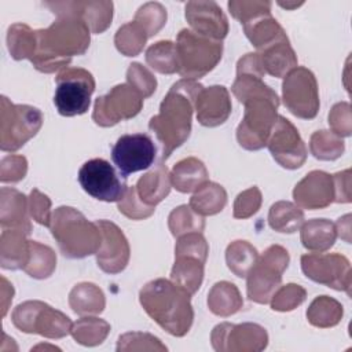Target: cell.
Listing matches in <instances>:
<instances>
[{
    "label": "cell",
    "mask_w": 352,
    "mask_h": 352,
    "mask_svg": "<svg viewBox=\"0 0 352 352\" xmlns=\"http://www.w3.org/2000/svg\"><path fill=\"white\" fill-rule=\"evenodd\" d=\"M231 91L245 104V116L236 128L238 143L246 150L263 148L278 120L276 92L252 73H236Z\"/></svg>",
    "instance_id": "obj_1"
},
{
    "label": "cell",
    "mask_w": 352,
    "mask_h": 352,
    "mask_svg": "<svg viewBox=\"0 0 352 352\" xmlns=\"http://www.w3.org/2000/svg\"><path fill=\"white\" fill-rule=\"evenodd\" d=\"M202 88L195 80L183 78L175 82L161 102L160 113L151 117L148 128L161 144V161L188 139L195 100Z\"/></svg>",
    "instance_id": "obj_2"
},
{
    "label": "cell",
    "mask_w": 352,
    "mask_h": 352,
    "mask_svg": "<svg viewBox=\"0 0 352 352\" xmlns=\"http://www.w3.org/2000/svg\"><path fill=\"white\" fill-rule=\"evenodd\" d=\"M89 32L80 16H59L47 29L36 30L37 48L30 62L43 73L66 69L72 56L82 55L89 47Z\"/></svg>",
    "instance_id": "obj_3"
},
{
    "label": "cell",
    "mask_w": 352,
    "mask_h": 352,
    "mask_svg": "<svg viewBox=\"0 0 352 352\" xmlns=\"http://www.w3.org/2000/svg\"><path fill=\"white\" fill-rule=\"evenodd\" d=\"M139 300L148 316L169 334L183 337L188 333L194 319L190 294L175 282L154 279L143 286Z\"/></svg>",
    "instance_id": "obj_4"
},
{
    "label": "cell",
    "mask_w": 352,
    "mask_h": 352,
    "mask_svg": "<svg viewBox=\"0 0 352 352\" xmlns=\"http://www.w3.org/2000/svg\"><path fill=\"white\" fill-rule=\"evenodd\" d=\"M50 228L62 254L69 258L98 253L102 245V232L96 221H88L82 213L70 206L55 209Z\"/></svg>",
    "instance_id": "obj_5"
},
{
    "label": "cell",
    "mask_w": 352,
    "mask_h": 352,
    "mask_svg": "<svg viewBox=\"0 0 352 352\" xmlns=\"http://www.w3.org/2000/svg\"><path fill=\"white\" fill-rule=\"evenodd\" d=\"M177 73L187 80H197L214 69L223 54L221 41H214L182 29L175 43Z\"/></svg>",
    "instance_id": "obj_6"
},
{
    "label": "cell",
    "mask_w": 352,
    "mask_h": 352,
    "mask_svg": "<svg viewBox=\"0 0 352 352\" xmlns=\"http://www.w3.org/2000/svg\"><path fill=\"white\" fill-rule=\"evenodd\" d=\"M289 253L279 245L270 246L257 257L248 272V297L258 304H268L280 287L282 274L287 268Z\"/></svg>",
    "instance_id": "obj_7"
},
{
    "label": "cell",
    "mask_w": 352,
    "mask_h": 352,
    "mask_svg": "<svg viewBox=\"0 0 352 352\" xmlns=\"http://www.w3.org/2000/svg\"><path fill=\"white\" fill-rule=\"evenodd\" d=\"M43 124V114L29 104H14L1 96L0 116V148L16 151L33 138Z\"/></svg>",
    "instance_id": "obj_8"
},
{
    "label": "cell",
    "mask_w": 352,
    "mask_h": 352,
    "mask_svg": "<svg viewBox=\"0 0 352 352\" xmlns=\"http://www.w3.org/2000/svg\"><path fill=\"white\" fill-rule=\"evenodd\" d=\"M54 104L63 117L84 114L91 104L95 91L94 76L81 67H66L55 78Z\"/></svg>",
    "instance_id": "obj_9"
},
{
    "label": "cell",
    "mask_w": 352,
    "mask_h": 352,
    "mask_svg": "<svg viewBox=\"0 0 352 352\" xmlns=\"http://www.w3.org/2000/svg\"><path fill=\"white\" fill-rule=\"evenodd\" d=\"M16 329L29 334H40L47 338H62L70 334L72 320L60 311L41 301H25L11 315Z\"/></svg>",
    "instance_id": "obj_10"
},
{
    "label": "cell",
    "mask_w": 352,
    "mask_h": 352,
    "mask_svg": "<svg viewBox=\"0 0 352 352\" xmlns=\"http://www.w3.org/2000/svg\"><path fill=\"white\" fill-rule=\"evenodd\" d=\"M77 179L88 195L104 202H120L128 190L125 179L121 180L110 162L103 158L84 162Z\"/></svg>",
    "instance_id": "obj_11"
},
{
    "label": "cell",
    "mask_w": 352,
    "mask_h": 352,
    "mask_svg": "<svg viewBox=\"0 0 352 352\" xmlns=\"http://www.w3.org/2000/svg\"><path fill=\"white\" fill-rule=\"evenodd\" d=\"M283 103L298 118L311 120L319 110L318 84L307 67H294L285 76L282 85Z\"/></svg>",
    "instance_id": "obj_12"
},
{
    "label": "cell",
    "mask_w": 352,
    "mask_h": 352,
    "mask_svg": "<svg viewBox=\"0 0 352 352\" xmlns=\"http://www.w3.org/2000/svg\"><path fill=\"white\" fill-rule=\"evenodd\" d=\"M143 106V96L128 82L116 85L95 100L92 120L100 126H113L135 117Z\"/></svg>",
    "instance_id": "obj_13"
},
{
    "label": "cell",
    "mask_w": 352,
    "mask_h": 352,
    "mask_svg": "<svg viewBox=\"0 0 352 352\" xmlns=\"http://www.w3.org/2000/svg\"><path fill=\"white\" fill-rule=\"evenodd\" d=\"M155 144L146 133L122 135L111 147V160L122 176L150 168L155 161Z\"/></svg>",
    "instance_id": "obj_14"
},
{
    "label": "cell",
    "mask_w": 352,
    "mask_h": 352,
    "mask_svg": "<svg viewBox=\"0 0 352 352\" xmlns=\"http://www.w3.org/2000/svg\"><path fill=\"white\" fill-rule=\"evenodd\" d=\"M301 268L307 278L336 290L351 294V267L346 257L331 253H308L301 256Z\"/></svg>",
    "instance_id": "obj_15"
},
{
    "label": "cell",
    "mask_w": 352,
    "mask_h": 352,
    "mask_svg": "<svg viewBox=\"0 0 352 352\" xmlns=\"http://www.w3.org/2000/svg\"><path fill=\"white\" fill-rule=\"evenodd\" d=\"M267 146L274 160L286 169H297L307 160V147L298 131L282 116H278Z\"/></svg>",
    "instance_id": "obj_16"
},
{
    "label": "cell",
    "mask_w": 352,
    "mask_h": 352,
    "mask_svg": "<svg viewBox=\"0 0 352 352\" xmlns=\"http://www.w3.org/2000/svg\"><path fill=\"white\" fill-rule=\"evenodd\" d=\"M265 329L254 323L217 324L212 331L216 351H261L267 346Z\"/></svg>",
    "instance_id": "obj_17"
},
{
    "label": "cell",
    "mask_w": 352,
    "mask_h": 352,
    "mask_svg": "<svg viewBox=\"0 0 352 352\" xmlns=\"http://www.w3.org/2000/svg\"><path fill=\"white\" fill-rule=\"evenodd\" d=\"M102 232V245L96 253V261L107 274L121 272L129 260V245L122 231L111 221L98 220Z\"/></svg>",
    "instance_id": "obj_18"
},
{
    "label": "cell",
    "mask_w": 352,
    "mask_h": 352,
    "mask_svg": "<svg viewBox=\"0 0 352 352\" xmlns=\"http://www.w3.org/2000/svg\"><path fill=\"white\" fill-rule=\"evenodd\" d=\"M186 19L191 30L202 37L221 41L228 33V21L214 1H188Z\"/></svg>",
    "instance_id": "obj_19"
},
{
    "label": "cell",
    "mask_w": 352,
    "mask_h": 352,
    "mask_svg": "<svg viewBox=\"0 0 352 352\" xmlns=\"http://www.w3.org/2000/svg\"><path fill=\"white\" fill-rule=\"evenodd\" d=\"M296 204L304 209H322L334 201L333 176L323 170H312L300 180L294 190Z\"/></svg>",
    "instance_id": "obj_20"
},
{
    "label": "cell",
    "mask_w": 352,
    "mask_h": 352,
    "mask_svg": "<svg viewBox=\"0 0 352 352\" xmlns=\"http://www.w3.org/2000/svg\"><path fill=\"white\" fill-rule=\"evenodd\" d=\"M58 16L74 15L80 16L92 33L104 32L111 23L113 3L111 1H66V3H44Z\"/></svg>",
    "instance_id": "obj_21"
},
{
    "label": "cell",
    "mask_w": 352,
    "mask_h": 352,
    "mask_svg": "<svg viewBox=\"0 0 352 352\" xmlns=\"http://www.w3.org/2000/svg\"><path fill=\"white\" fill-rule=\"evenodd\" d=\"M230 94L223 85L202 88L195 100L197 120L204 126H217L227 121L231 113Z\"/></svg>",
    "instance_id": "obj_22"
},
{
    "label": "cell",
    "mask_w": 352,
    "mask_h": 352,
    "mask_svg": "<svg viewBox=\"0 0 352 352\" xmlns=\"http://www.w3.org/2000/svg\"><path fill=\"white\" fill-rule=\"evenodd\" d=\"M0 197V223L3 230H21L29 235L32 226L26 214V197L18 190L8 187L1 188Z\"/></svg>",
    "instance_id": "obj_23"
},
{
    "label": "cell",
    "mask_w": 352,
    "mask_h": 352,
    "mask_svg": "<svg viewBox=\"0 0 352 352\" xmlns=\"http://www.w3.org/2000/svg\"><path fill=\"white\" fill-rule=\"evenodd\" d=\"M242 25L246 37L258 51L279 41H289L282 26L272 18L271 11L258 14Z\"/></svg>",
    "instance_id": "obj_24"
},
{
    "label": "cell",
    "mask_w": 352,
    "mask_h": 352,
    "mask_svg": "<svg viewBox=\"0 0 352 352\" xmlns=\"http://www.w3.org/2000/svg\"><path fill=\"white\" fill-rule=\"evenodd\" d=\"M28 234L21 230H3L0 238V263L4 270H19L26 265L29 258Z\"/></svg>",
    "instance_id": "obj_25"
},
{
    "label": "cell",
    "mask_w": 352,
    "mask_h": 352,
    "mask_svg": "<svg viewBox=\"0 0 352 352\" xmlns=\"http://www.w3.org/2000/svg\"><path fill=\"white\" fill-rule=\"evenodd\" d=\"M170 186V173L165 165L160 164L155 169L142 176L135 188L143 204L155 208L169 194Z\"/></svg>",
    "instance_id": "obj_26"
},
{
    "label": "cell",
    "mask_w": 352,
    "mask_h": 352,
    "mask_svg": "<svg viewBox=\"0 0 352 352\" xmlns=\"http://www.w3.org/2000/svg\"><path fill=\"white\" fill-rule=\"evenodd\" d=\"M206 182L208 170L204 162L194 157L179 161L170 173V183L180 192L197 191Z\"/></svg>",
    "instance_id": "obj_27"
},
{
    "label": "cell",
    "mask_w": 352,
    "mask_h": 352,
    "mask_svg": "<svg viewBox=\"0 0 352 352\" xmlns=\"http://www.w3.org/2000/svg\"><path fill=\"white\" fill-rule=\"evenodd\" d=\"M258 55L264 72L274 77H285L289 72L297 67V56L289 41L275 43L260 51Z\"/></svg>",
    "instance_id": "obj_28"
},
{
    "label": "cell",
    "mask_w": 352,
    "mask_h": 352,
    "mask_svg": "<svg viewBox=\"0 0 352 352\" xmlns=\"http://www.w3.org/2000/svg\"><path fill=\"white\" fill-rule=\"evenodd\" d=\"M337 231L334 223L326 219H314L301 228V243L305 249L322 253L334 245Z\"/></svg>",
    "instance_id": "obj_29"
},
{
    "label": "cell",
    "mask_w": 352,
    "mask_h": 352,
    "mask_svg": "<svg viewBox=\"0 0 352 352\" xmlns=\"http://www.w3.org/2000/svg\"><path fill=\"white\" fill-rule=\"evenodd\" d=\"M204 261L195 257H175V264L170 271V280L192 296L201 287L204 279Z\"/></svg>",
    "instance_id": "obj_30"
},
{
    "label": "cell",
    "mask_w": 352,
    "mask_h": 352,
    "mask_svg": "<svg viewBox=\"0 0 352 352\" xmlns=\"http://www.w3.org/2000/svg\"><path fill=\"white\" fill-rule=\"evenodd\" d=\"M227 204V192L223 186L206 182L190 199V208L199 216H212L223 210Z\"/></svg>",
    "instance_id": "obj_31"
},
{
    "label": "cell",
    "mask_w": 352,
    "mask_h": 352,
    "mask_svg": "<svg viewBox=\"0 0 352 352\" xmlns=\"http://www.w3.org/2000/svg\"><path fill=\"white\" fill-rule=\"evenodd\" d=\"M242 304L243 301L236 286L226 280L214 283L208 296L209 309L214 315L224 316V318L238 312Z\"/></svg>",
    "instance_id": "obj_32"
},
{
    "label": "cell",
    "mask_w": 352,
    "mask_h": 352,
    "mask_svg": "<svg viewBox=\"0 0 352 352\" xmlns=\"http://www.w3.org/2000/svg\"><path fill=\"white\" fill-rule=\"evenodd\" d=\"M69 304L78 315H96L104 309L103 292L94 283L76 285L69 294Z\"/></svg>",
    "instance_id": "obj_33"
},
{
    "label": "cell",
    "mask_w": 352,
    "mask_h": 352,
    "mask_svg": "<svg viewBox=\"0 0 352 352\" xmlns=\"http://www.w3.org/2000/svg\"><path fill=\"white\" fill-rule=\"evenodd\" d=\"M268 223L278 232L293 234L302 226L304 212L289 201H279L270 208Z\"/></svg>",
    "instance_id": "obj_34"
},
{
    "label": "cell",
    "mask_w": 352,
    "mask_h": 352,
    "mask_svg": "<svg viewBox=\"0 0 352 352\" xmlns=\"http://www.w3.org/2000/svg\"><path fill=\"white\" fill-rule=\"evenodd\" d=\"M7 45L11 56L16 60L30 59L37 48V34L25 23H14L8 28Z\"/></svg>",
    "instance_id": "obj_35"
},
{
    "label": "cell",
    "mask_w": 352,
    "mask_h": 352,
    "mask_svg": "<svg viewBox=\"0 0 352 352\" xmlns=\"http://www.w3.org/2000/svg\"><path fill=\"white\" fill-rule=\"evenodd\" d=\"M56 264V256L54 250L36 241H29V258L23 271L36 279L48 278Z\"/></svg>",
    "instance_id": "obj_36"
},
{
    "label": "cell",
    "mask_w": 352,
    "mask_h": 352,
    "mask_svg": "<svg viewBox=\"0 0 352 352\" xmlns=\"http://www.w3.org/2000/svg\"><path fill=\"white\" fill-rule=\"evenodd\" d=\"M110 331V324L98 318H81L72 324L70 334L73 338L85 346L102 344Z\"/></svg>",
    "instance_id": "obj_37"
},
{
    "label": "cell",
    "mask_w": 352,
    "mask_h": 352,
    "mask_svg": "<svg viewBox=\"0 0 352 352\" xmlns=\"http://www.w3.org/2000/svg\"><path fill=\"white\" fill-rule=\"evenodd\" d=\"M341 316L342 305L327 296L316 297L307 311V318L309 323L316 327L336 326L340 322Z\"/></svg>",
    "instance_id": "obj_38"
},
{
    "label": "cell",
    "mask_w": 352,
    "mask_h": 352,
    "mask_svg": "<svg viewBox=\"0 0 352 352\" xmlns=\"http://www.w3.org/2000/svg\"><path fill=\"white\" fill-rule=\"evenodd\" d=\"M258 253L246 241H235L226 250V261L228 268L239 278H246L250 268L254 265Z\"/></svg>",
    "instance_id": "obj_39"
},
{
    "label": "cell",
    "mask_w": 352,
    "mask_h": 352,
    "mask_svg": "<svg viewBox=\"0 0 352 352\" xmlns=\"http://www.w3.org/2000/svg\"><path fill=\"white\" fill-rule=\"evenodd\" d=\"M148 38L144 29L138 22H128L122 25L114 37L117 50L125 56H136L144 47Z\"/></svg>",
    "instance_id": "obj_40"
},
{
    "label": "cell",
    "mask_w": 352,
    "mask_h": 352,
    "mask_svg": "<svg viewBox=\"0 0 352 352\" xmlns=\"http://www.w3.org/2000/svg\"><path fill=\"white\" fill-rule=\"evenodd\" d=\"M146 62L151 69L160 73H164V74L177 73L175 43L169 40H162L148 47L146 51Z\"/></svg>",
    "instance_id": "obj_41"
},
{
    "label": "cell",
    "mask_w": 352,
    "mask_h": 352,
    "mask_svg": "<svg viewBox=\"0 0 352 352\" xmlns=\"http://www.w3.org/2000/svg\"><path fill=\"white\" fill-rule=\"evenodd\" d=\"M309 148L315 158L331 161L342 155L344 142L331 131H316L311 136Z\"/></svg>",
    "instance_id": "obj_42"
},
{
    "label": "cell",
    "mask_w": 352,
    "mask_h": 352,
    "mask_svg": "<svg viewBox=\"0 0 352 352\" xmlns=\"http://www.w3.org/2000/svg\"><path fill=\"white\" fill-rule=\"evenodd\" d=\"M169 230L173 236H180L188 232H201L205 227L202 216L195 213L190 205H182L175 208L168 219Z\"/></svg>",
    "instance_id": "obj_43"
},
{
    "label": "cell",
    "mask_w": 352,
    "mask_h": 352,
    "mask_svg": "<svg viewBox=\"0 0 352 352\" xmlns=\"http://www.w3.org/2000/svg\"><path fill=\"white\" fill-rule=\"evenodd\" d=\"M135 22H138L144 29L147 36L151 37L157 34L158 30L165 25L166 10L160 3H146L138 10L135 15Z\"/></svg>",
    "instance_id": "obj_44"
},
{
    "label": "cell",
    "mask_w": 352,
    "mask_h": 352,
    "mask_svg": "<svg viewBox=\"0 0 352 352\" xmlns=\"http://www.w3.org/2000/svg\"><path fill=\"white\" fill-rule=\"evenodd\" d=\"M209 246L201 232H188L177 238L175 246V257L188 256L195 257L201 261H206Z\"/></svg>",
    "instance_id": "obj_45"
},
{
    "label": "cell",
    "mask_w": 352,
    "mask_h": 352,
    "mask_svg": "<svg viewBox=\"0 0 352 352\" xmlns=\"http://www.w3.org/2000/svg\"><path fill=\"white\" fill-rule=\"evenodd\" d=\"M307 297V292L304 287L289 283L286 286H280L271 298V308L274 311H292L298 307Z\"/></svg>",
    "instance_id": "obj_46"
},
{
    "label": "cell",
    "mask_w": 352,
    "mask_h": 352,
    "mask_svg": "<svg viewBox=\"0 0 352 352\" xmlns=\"http://www.w3.org/2000/svg\"><path fill=\"white\" fill-rule=\"evenodd\" d=\"M126 81L143 96V99L148 98L157 87L155 77L150 73V70H147L138 62L129 65L126 70Z\"/></svg>",
    "instance_id": "obj_47"
},
{
    "label": "cell",
    "mask_w": 352,
    "mask_h": 352,
    "mask_svg": "<svg viewBox=\"0 0 352 352\" xmlns=\"http://www.w3.org/2000/svg\"><path fill=\"white\" fill-rule=\"evenodd\" d=\"M118 210L132 220H142L151 216L155 208L143 204L136 194L135 186H132L128 187L124 198L118 202Z\"/></svg>",
    "instance_id": "obj_48"
},
{
    "label": "cell",
    "mask_w": 352,
    "mask_h": 352,
    "mask_svg": "<svg viewBox=\"0 0 352 352\" xmlns=\"http://www.w3.org/2000/svg\"><path fill=\"white\" fill-rule=\"evenodd\" d=\"M261 205V192L253 186L241 194H238L234 202V217L235 219H248L254 214Z\"/></svg>",
    "instance_id": "obj_49"
},
{
    "label": "cell",
    "mask_w": 352,
    "mask_h": 352,
    "mask_svg": "<svg viewBox=\"0 0 352 352\" xmlns=\"http://www.w3.org/2000/svg\"><path fill=\"white\" fill-rule=\"evenodd\" d=\"M28 161L23 155H7L0 164V180L3 183H16L25 177Z\"/></svg>",
    "instance_id": "obj_50"
},
{
    "label": "cell",
    "mask_w": 352,
    "mask_h": 352,
    "mask_svg": "<svg viewBox=\"0 0 352 352\" xmlns=\"http://www.w3.org/2000/svg\"><path fill=\"white\" fill-rule=\"evenodd\" d=\"M51 201L50 198L40 192L37 188L32 190L30 197H29V212L30 216L41 226L50 227L51 220H52V213H51Z\"/></svg>",
    "instance_id": "obj_51"
},
{
    "label": "cell",
    "mask_w": 352,
    "mask_h": 352,
    "mask_svg": "<svg viewBox=\"0 0 352 352\" xmlns=\"http://www.w3.org/2000/svg\"><path fill=\"white\" fill-rule=\"evenodd\" d=\"M271 1H228V10L243 23L258 14L271 11Z\"/></svg>",
    "instance_id": "obj_52"
},
{
    "label": "cell",
    "mask_w": 352,
    "mask_h": 352,
    "mask_svg": "<svg viewBox=\"0 0 352 352\" xmlns=\"http://www.w3.org/2000/svg\"><path fill=\"white\" fill-rule=\"evenodd\" d=\"M349 103L342 102L333 106L329 114V124L331 126V132L341 136L351 135V111Z\"/></svg>",
    "instance_id": "obj_53"
},
{
    "label": "cell",
    "mask_w": 352,
    "mask_h": 352,
    "mask_svg": "<svg viewBox=\"0 0 352 352\" xmlns=\"http://www.w3.org/2000/svg\"><path fill=\"white\" fill-rule=\"evenodd\" d=\"M351 170L338 172L333 175L334 182V202H351Z\"/></svg>",
    "instance_id": "obj_54"
},
{
    "label": "cell",
    "mask_w": 352,
    "mask_h": 352,
    "mask_svg": "<svg viewBox=\"0 0 352 352\" xmlns=\"http://www.w3.org/2000/svg\"><path fill=\"white\" fill-rule=\"evenodd\" d=\"M1 296H3V298H1V302H3V316H6V314H7V300H12V296H14V289H12V285H10L8 283V280L3 276L1 278Z\"/></svg>",
    "instance_id": "obj_55"
},
{
    "label": "cell",
    "mask_w": 352,
    "mask_h": 352,
    "mask_svg": "<svg viewBox=\"0 0 352 352\" xmlns=\"http://www.w3.org/2000/svg\"><path fill=\"white\" fill-rule=\"evenodd\" d=\"M278 4H279L280 7H285V8H294V7H298V6H301L302 3H293V4H289V3H282V1H278Z\"/></svg>",
    "instance_id": "obj_56"
}]
</instances>
